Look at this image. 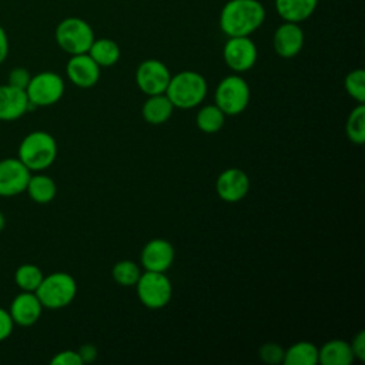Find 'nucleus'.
<instances>
[{
  "instance_id": "18",
  "label": "nucleus",
  "mask_w": 365,
  "mask_h": 365,
  "mask_svg": "<svg viewBox=\"0 0 365 365\" xmlns=\"http://www.w3.org/2000/svg\"><path fill=\"white\" fill-rule=\"evenodd\" d=\"M318 0H275L278 16L284 21L301 23L312 16Z\"/></svg>"
},
{
  "instance_id": "12",
  "label": "nucleus",
  "mask_w": 365,
  "mask_h": 365,
  "mask_svg": "<svg viewBox=\"0 0 365 365\" xmlns=\"http://www.w3.org/2000/svg\"><path fill=\"white\" fill-rule=\"evenodd\" d=\"M250 177L245 171L237 167L224 170L215 181L218 197L227 202H237L242 200L250 191Z\"/></svg>"
},
{
  "instance_id": "34",
  "label": "nucleus",
  "mask_w": 365,
  "mask_h": 365,
  "mask_svg": "<svg viewBox=\"0 0 365 365\" xmlns=\"http://www.w3.org/2000/svg\"><path fill=\"white\" fill-rule=\"evenodd\" d=\"M78 356L83 364L93 362L97 358V348L93 344H84L78 348Z\"/></svg>"
},
{
  "instance_id": "26",
  "label": "nucleus",
  "mask_w": 365,
  "mask_h": 365,
  "mask_svg": "<svg viewBox=\"0 0 365 365\" xmlns=\"http://www.w3.org/2000/svg\"><path fill=\"white\" fill-rule=\"evenodd\" d=\"M346 135L349 141L354 144H364L365 143V106L359 103L354 110L349 113L345 125Z\"/></svg>"
},
{
  "instance_id": "10",
  "label": "nucleus",
  "mask_w": 365,
  "mask_h": 365,
  "mask_svg": "<svg viewBox=\"0 0 365 365\" xmlns=\"http://www.w3.org/2000/svg\"><path fill=\"white\" fill-rule=\"evenodd\" d=\"M171 74L168 67L155 58H148L140 63L135 71V83L138 88L147 94H163L167 90Z\"/></svg>"
},
{
  "instance_id": "35",
  "label": "nucleus",
  "mask_w": 365,
  "mask_h": 365,
  "mask_svg": "<svg viewBox=\"0 0 365 365\" xmlns=\"http://www.w3.org/2000/svg\"><path fill=\"white\" fill-rule=\"evenodd\" d=\"M9 56V37L6 30L0 26V64L7 58Z\"/></svg>"
},
{
  "instance_id": "3",
  "label": "nucleus",
  "mask_w": 365,
  "mask_h": 365,
  "mask_svg": "<svg viewBox=\"0 0 365 365\" xmlns=\"http://www.w3.org/2000/svg\"><path fill=\"white\" fill-rule=\"evenodd\" d=\"M57 157V143L47 131H31L21 140L17 158L30 170L41 171L48 168Z\"/></svg>"
},
{
  "instance_id": "22",
  "label": "nucleus",
  "mask_w": 365,
  "mask_h": 365,
  "mask_svg": "<svg viewBox=\"0 0 365 365\" xmlns=\"http://www.w3.org/2000/svg\"><path fill=\"white\" fill-rule=\"evenodd\" d=\"M87 53L100 67L114 66L121 54L118 44L111 38H94Z\"/></svg>"
},
{
  "instance_id": "17",
  "label": "nucleus",
  "mask_w": 365,
  "mask_h": 365,
  "mask_svg": "<svg viewBox=\"0 0 365 365\" xmlns=\"http://www.w3.org/2000/svg\"><path fill=\"white\" fill-rule=\"evenodd\" d=\"M26 90L0 84V121H14L30 110Z\"/></svg>"
},
{
  "instance_id": "24",
  "label": "nucleus",
  "mask_w": 365,
  "mask_h": 365,
  "mask_svg": "<svg viewBox=\"0 0 365 365\" xmlns=\"http://www.w3.org/2000/svg\"><path fill=\"white\" fill-rule=\"evenodd\" d=\"M224 121H225V114L215 104H207L201 107L195 115L197 127L207 134L220 131L224 125Z\"/></svg>"
},
{
  "instance_id": "21",
  "label": "nucleus",
  "mask_w": 365,
  "mask_h": 365,
  "mask_svg": "<svg viewBox=\"0 0 365 365\" xmlns=\"http://www.w3.org/2000/svg\"><path fill=\"white\" fill-rule=\"evenodd\" d=\"M26 192L33 201L38 204H47L54 200L57 194V185L54 180L46 174H31L26 187Z\"/></svg>"
},
{
  "instance_id": "20",
  "label": "nucleus",
  "mask_w": 365,
  "mask_h": 365,
  "mask_svg": "<svg viewBox=\"0 0 365 365\" xmlns=\"http://www.w3.org/2000/svg\"><path fill=\"white\" fill-rule=\"evenodd\" d=\"M173 110H174V106L171 104L165 93H163V94L148 96V98L143 104L141 114L147 123L160 125L171 117Z\"/></svg>"
},
{
  "instance_id": "16",
  "label": "nucleus",
  "mask_w": 365,
  "mask_h": 365,
  "mask_svg": "<svg viewBox=\"0 0 365 365\" xmlns=\"http://www.w3.org/2000/svg\"><path fill=\"white\" fill-rule=\"evenodd\" d=\"M174 262V247L164 238L148 241L141 251V264L145 271L165 272Z\"/></svg>"
},
{
  "instance_id": "6",
  "label": "nucleus",
  "mask_w": 365,
  "mask_h": 365,
  "mask_svg": "<svg viewBox=\"0 0 365 365\" xmlns=\"http://www.w3.org/2000/svg\"><path fill=\"white\" fill-rule=\"evenodd\" d=\"M250 86L237 74L224 77L215 88V106L221 108L225 115L241 114L250 103Z\"/></svg>"
},
{
  "instance_id": "13",
  "label": "nucleus",
  "mask_w": 365,
  "mask_h": 365,
  "mask_svg": "<svg viewBox=\"0 0 365 365\" xmlns=\"http://www.w3.org/2000/svg\"><path fill=\"white\" fill-rule=\"evenodd\" d=\"M100 66L90 57L88 53L73 54L66 66V73L68 80L80 87L90 88L97 84L100 78Z\"/></svg>"
},
{
  "instance_id": "31",
  "label": "nucleus",
  "mask_w": 365,
  "mask_h": 365,
  "mask_svg": "<svg viewBox=\"0 0 365 365\" xmlns=\"http://www.w3.org/2000/svg\"><path fill=\"white\" fill-rule=\"evenodd\" d=\"M51 365H81V359L78 356V352L77 351H73V349H64V351H60L57 352L51 361H50Z\"/></svg>"
},
{
  "instance_id": "25",
  "label": "nucleus",
  "mask_w": 365,
  "mask_h": 365,
  "mask_svg": "<svg viewBox=\"0 0 365 365\" xmlns=\"http://www.w3.org/2000/svg\"><path fill=\"white\" fill-rule=\"evenodd\" d=\"M43 278V271L34 264H21L14 272V282L21 291L34 292Z\"/></svg>"
},
{
  "instance_id": "33",
  "label": "nucleus",
  "mask_w": 365,
  "mask_h": 365,
  "mask_svg": "<svg viewBox=\"0 0 365 365\" xmlns=\"http://www.w3.org/2000/svg\"><path fill=\"white\" fill-rule=\"evenodd\" d=\"M354 358L359 361H365V331H358V334L352 338V342L349 344Z\"/></svg>"
},
{
  "instance_id": "23",
  "label": "nucleus",
  "mask_w": 365,
  "mask_h": 365,
  "mask_svg": "<svg viewBox=\"0 0 365 365\" xmlns=\"http://www.w3.org/2000/svg\"><path fill=\"white\" fill-rule=\"evenodd\" d=\"M282 364L285 365H317L318 348L312 342L299 341L292 344L285 352Z\"/></svg>"
},
{
  "instance_id": "32",
  "label": "nucleus",
  "mask_w": 365,
  "mask_h": 365,
  "mask_svg": "<svg viewBox=\"0 0 365 365\" xmlns=\"http://www.w3.org/2000/svg\"><path fill=\"white\" fill-rule=\"evenodd\" d=\"M14 328V322L7 309L0 307V342L7 339Z\"/></svg>"
},
{
  "instance_id": "28",
  "label": "nucleus",
  "mask_w": 365,
  "mask_h": 365,
  "mask_svg": "<svg viewBox=\"0 0 365 365\" xmlns=\"http://www.w3.org/2000/svg\"><path fill=\"white\" fill-rule=\"evenodd\" d=\"M345 90L358 103H365V71L362 68L352 70L346 74Z\"/></svg>"
},
{
  "instance_id": "36",
  "label": "nucleus",
  "mask_w": 365,
  "mask_h": 365,
  "mask_svg": "<svg viewBox=\"0 0 365 365\" xmlns=\"http://www.w3.org/2000/svg\"><path fill=\"white\" fill-rule=\"evenodd\" d=\"M4 225H6V217H4V214L0 211V231L4 228Z\"/></svg>"
},
{
  "instance_id": "7",
  "label": "nucleus",
  "mask_w": 365,
  "mask_h": 365,
  "mask_svg": "<svg viewBox=\"0 0 365 365\" xmlns=\"http://www.w3.org/2000/svg\"><path fill=\"white\" fill-rule=\"evenodd\" d=\"M135 287L140 302L150 309L164 308L173 295L171 281L164 272L145 271L140 275Z\"/></svg>"
},
{
  "instance_id": "8",
  "label": "nucleus",
  "mask_w": 365,
  "mask_h": 365,
  "mask_svg": "<svg viewBox=\"0 0 365 365\" xmlns=\"http://www.w3.org/2000/svg\"><path fill=\"white\" fill-rule=\"evenodd\" d=\"M26 94L31 107H48L64 94V80L54 71H41L31 76Z\"/></svg>"
},
{
  "instance_id": "27",
  "label": "nucleus",
  "mask_w": 365,
  "mask_h": 365,
  "mask_svg": "<svg viewBox=\"0 0 365 365\" xmlns=\"http://www.w3.org/2000/svg\"><path fill=\"white\" fill-rule=\"evenodd\" d=\"M111 275H113V279L121 285V287H133L137 284L140 275H141V271H140V267L131 261V259H121L118 261L114 267H113V271H111Z\"/></svg>"
},
{
  "instance_id": "19",
  "label": "nucleus",
  "mask_w": 365,
  "mask_h": 365,
  "mask_svg": "<svg viewBox=\"0 0 365 365\" xmlns=\"http://www.w3.org/2000/svg\"><path fill=\"white\" fill-rule=\"evenodd\" d=\"M354 359L351 345L344 339H331L318 349V362L322 365H349Z\"/></svg>"
},
{
  "instance_id": "14",
  "label": "nucleus",
  "mask_w": 365,
  "mask_h": 365,
  "mask_svg": "<svg viewBox=\"0 0 365 365\" xmlns=\"http://www.w3.org/2000/svg\"><path fill=\"white\" fill-rule=\"evenodd\" d=\"M304 38V31L299 27V23L284 21L277 27L272 36V46L279 57L292 58L302 50Z\"/></svg>"
},
{
  "instance_id": "2",
  "label": "nucleus",
  "mask_w": 365,
  "mask_h": 365,
  "mask_svg": "<svg viewBox=\"0 0 365 365\" xmlns=\"http://www.w3.org/2000/svg\"><path fill=\"white\" fill-rule=\"evenodd\" d=\"M207 90L208 86L202 74L192 70H184L171 76L165 96L174 107L188 110L202 103Z\"/></svg>"
},
{
  "instance_id": "11",
  "label": "nucleus",
  "mask_w": 365,
  "mask_h": 365,
  "mask_svg": "<svg viewBox=\"0 0 365 365\" xmlns=\"http://www.w3.org/2000/svg\"><path fill=\"white\" fill-rule=\"evenodd\" d=\"M31 171L19 158L0 160V197H14L26 191Z\"/></svg>"
},
{
  "instance_id": "5",
  "label": "nucleus",
  "mask_w": 365,
  "mask_h": 365,
  "mask_svg": "<svg viewBox=\"0 0 365 365\" xmlns=\"http://www.w3.org/2000/svg\"><path fill=\"white\" fill-rule=\"evenodd\" d=\"M54 36L58 47L70 56L87 53L96 38L91 26L74 16L63 19L57 24Z\"/></svg>"
},
{
  "instance_id": "29",
  "label": "nucleus",
  "mask_w": 365,
  "mask_h": 365,
  "mask_svg": "<svg viewBox=\"0 0 365 365\" xmlns=\"http://www.w3.org/2000/svg\"><path fill=\"white\" fill-rule=\"evenodd\" d=\"M284 349L275 342H267L259 348V358L267 364H281L284 359Z\"/></svg>"
},
{
  "instance_id": "4",
  "label": "nucleus",
  "mask_w": 365,
  "mask_h": 365,
  "mask_svg": "<svg viewBox=\"0 0 365 365\" xmlns=\"http://www.w3.org/2000/svg\"><path fill=\"white\" fill-rule=\"evenodd\" d=\"M43 308L60 309L71 304L77 294L76 279L63 271L44 275L38 288L34 291Z\"/></svg>"
},
{
  "instance_id": "9",
  "label": "nucleus",
  "mask_w": 365,
  "mask_h": 365,
  "mask_svg": "<svg viewBox=\"0 0 365 365\" xmlns=\"http://www.w3.org/2000/svg\"><path fill=\"white\" fill-rule=\"evenodd\" d=\"M225 64L235 73H244L254 67L258 50L250 36L228 37L222 48Z\"/></svg>"
},
{
  "instance_id": "1",
  "label": "nucleus",
  "mask_w": 365,
  "mask_h": 365,
  "mask_svg": "<svg viewBox=\"0 0 365 365\" xmlns=\"http://www.w3.org/2000/svg\"><path fill=\"white\" fill-rule=\"evenodd\" d=\"M265 20V7L258 0H228L220 13V29L227 37L257 31Z\"/></svg>"
},
{
  "instance_id": "30",
  "label": "nucleus",
  "mask_w": 365,
  "mask_h": 365,
  "mask_svg": "<svg viewBox=\"0 0 365 365\" xmlns=\"http://www.w3.org/2000/svg\"><path fill=\"white\" fill-rule=\"evenodd\" d=\"M31 78V74L29 73V70H26L24 67H14L10 73H9V81L7 84L26 90L29 81Z\"/></svg>"
},
{
  "instance_id": "15",
  "label": "nucleus",
  "mask_w": 365,
  "mask_h": 365,
  "mask_svg": "<svg viewBox=\"0 0 365 365\" xmlns=\"http://www.w3.org/2000/svg\"><path fill=\"white\" fill-rule=\"evenodd\" d=\"M7 311L14 325L31 327L40 319L43 305L34 292L21 291L13 298L10 308Z\"/></svg>"
}]
</instances>
